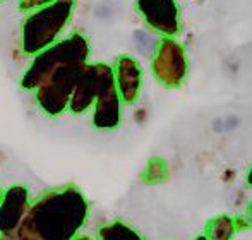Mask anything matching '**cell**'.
I'll return each instance as SVG.
<instances>
[{
  "mask_svg": "<svg viewBox=\"0 0 252 240\" xmlns=\"http://www.w3.org/2000/svg\"><path fill=\"white\" fill-rule=\"evenodd\" d=\"M90 216V203L74 183L55 187L31 201L19 228L36 240H72Z\"/></svg>",
  "mask_w": 252,
  "mask_h": 240,
  "instance_id": "6da1fadb",
  "label": "cell"
},
{
  "mask_svg": "<svg viewBox=\"0 0 252 240\" xmlns=\"http://www.w3.org/2000/svg\"><path fill=\"white\" fill-rule=\"evenodd\" d=\"M77 0H53L52 3L28 12L21 28V50L28 57L40 54L60 40L70 23Z\"/></svg>",
  "mask_w": 252,
  "mask_h": 240,
  "instance_id": "7a4b0ae2",
  "label": "cell"
},
{
  "mask_svg": "<svg viewBox=\"0 0 252 240\" xmlns=\"http://www.w3.org/2000/svg\"><path fill=\"white\" fill-rule=\"evenodd\" d=\"M90 55L91 47L84 34L72 33L70 36L57 40L40 54L33 55L30 67L21 77V88L28 93H34L60 67L70 63H88Z\"/></svg>",
  "mask_w": 252,
  "mask_h": 240,
  "instance_id": "3957f363",
  "label": "cell"
},
{
  "mask_svg": "<svg viewBox=\"0 0 252 240\" xmlns=\"http://www.w3.org/2000/svg\"><path fill=\"white\" fill-rule=\"evenodd\" d=\"M153 77L168 90H179L189 76V59L177 38L161 36L151 59Z\"/></svg>",
  "mask_w": 252,
  "mask_h": 240,
  "instance_id": "277c9868",
  "label": "cell"
},
{
  "mask_svg": "<svg viewBox=\"0 0 252 240\" xmlns=\"http://www.w3.org/2000/svg\"><path fill=\"white\" fill-rule=\"evenodd\" d=\"M86 63L63 65L50 76V79L34 91L38 108L48 117H59L69 110V101L81 70Z\"/></svg>",
  "mask_w": 252,
  "mask_h": 240,
  "instance_id": "5b68a950",
  "label": "cell"
},
{
  "mask_svg": "<svg viewBox=\"0 0 252 240\" xmlns=\"http://www.w3.org/2000/svg\"><path fill=\"white\" fill-rule=\"evenodd\" d=\"M98 94L93 105V127L98 130H113L122 122V100L115 86L112 65L96 62Z\"/></svg>",
  "mask_w": 252,
  "mask_h": 240,
  "instance_id": "8992f818",
  "label": "cell"
},
{
  "mask_svg": "<svg viewBox=\"0 0 252 240\" xmlns=\"http://www.w3.org/2000/svg\"><path fill=\"white\" fill-rule=\"evenodd\" d=\"M136 9L146 26L159 36H179L182 21L177 0H136Z\"/></svg>",
  "mask_w": 252,
  "mask_h": 240,
  "instance_id": "52a82bcc",
  "label": "cell"
},
{
  "mask_svg": "<svg viewBox=\"0 0 252 240\" xmlns=\"http://www.w3.org/2000/svg\"><path fill=\"white\" fill-rule=\"evenodd\" d=\"M31 204L28 187L10 185L0 201V240H17L19 228Z\"/></svg>",
  "mask_w": 252,
  "mask_h": 240,
  "instance_id": "ba28073f",
  "label": "cell"
},
{
  "mask_svg": "<svg viewBox=\"0 0 252 240\" xmlns=\"http://www.w3.org/2000/svg\"><path fill=\"white\" fill-rule=\"evenodd\" d=\"M122 105L137 103L143 90V67L132 55H119L112 65Z\"/></svg>",
  "mask_w": 252,
  "mask_h": 240,
  "instance_id": "9c48e42d",
  "label": "cell"
},
{
  "mask_svg": "<svg viewBox=\"0 0 252 240\" xmlns=\"http://www.w3.org/2000/svg\"><path fill=\"white\" fill-rule=\"evenodd\" d=\"M98 94V74H96V65L88 62L83 67L77 83L74 86L72 96L69 101V110L74 115H83L86 112H90L94 105Z\"/></svg>",
  "mask_w": 252,
  "mask_h": 240,
  "instance_id": "30bf717a",
  "label": "cell"
},
{
  "mask_svg": "<svg viewBox=\"0 0 252 240\" xmlns=\"http://www.w3.org/2000/svg\"><path fill=\"white\" fill-rule=\"evenodd\" d=\"M204 235L208 240H233L237 235L235 218L226 213L211 218L204 227Z\"/></svg>",
  "mask_w": 252,
  "mask_h": 240,
  "instance_id": "8fae6325",
  "label": "cell"
},
{
  "mask_svg": "<svg viewBox=\"0 0 252 240\" xmlns=\"http://www.w3.org/2000/svg\"><path fill=\"white\" fill-rule=\"evenodd\" d=\"M98 240H144L137 230L122 220L110 221L98 230Z\"/></svg>",
  "mask_w": 252,
  "mask_h": 240,
  "instance_id": "7c38bea8",
  "label": "cell"
},
{
  "mask_svg": "<svg viewBox=\"0 0 252 240\" xmlns=\"http://www.w3.org/2000/svg\"><path fill=\"white\" fill-rule=\"evenodd\" d=\"M170 177V165L166 160L159 156H153L150 161L146 163V168L141 174L144 183L148 185H158V183L166 182Z\"/></svg>",
  "mask_w": 252,
  "mask_h": 240,
  "instance_id": "4fadbf2b",
  "label": "cell"
},
{
  "mask_svg": "<svg viewBox=\"0 0 252 240\" xmlns=\"http://www.w3.org/2000/svg\"><path fill=\"white\" fill-rule=\"evenodd\" d=\"M53 0H21L19 2V10L21 12H33L36 9H41V7L52 3Z\"/></svg>",
  "mask_w": 252,
  "mask_h": 240,
  "instance_id": "5bb4252c",
  "label": "cell"
},
{
  "mask_svg": "<svg viewBox=\"0 0 252 240\" xmlns=\"http://www.w3.org/2000/svg\"><path fill=\"white\" fill-rule=\"evenodd\" d=\"M235 227H237V232H240V230H247V228H251L252 227V220L249 216H237L235 218Z\"/></svg>",
  "mask_w": 252,
  "mask_h": 240,
  "instance_id": "9a60e30c",
  "label": "cell"
},
{
  "mask_svg": "<svg viewBox=\"0 0 252 240\" xmlns=\"http://www.w3.org/2000/svg\"><path fill=\"white\" fill-rule=\"evenodd\" d=\"M233 177H235V172L233 170H226L225 174H223V180H225V182H232Z\"/></svg>",
  "mask_w": 252,
  "mask_h": 240,
  "instance_id": "2e32d148",
  "label": "cell"
},
{
  "mask_svg": "<svg viewBox=\"0 0 252 240\" xmlns=\"http://www.w3.org/2000/svg\"><path fill=\"white\" fill-rule=\"evenodd\" d=\"M246 183H247V187H251L252 189V165L249 167V170H247V174H246Z\"/></svg>",
  "mask_w": 252,
  "mask_h": 240,
  "instance_id": "e0dca14e",
  "label": "cell"
},
{
  "mask_svg": "<svg viewBox=\"0 0 252 240\" xmlns=\"http://www.w3.org/2000/svg\"><path fill=\"white\" fill-rule=\"evenodd\" d=\"M246 216H249L252 220V197L249 199V203H247V206H246Z\"/></svg>",
  "mask_w": 252,
  "mask_h": 240,
  "instance_id": "ac0fdd59",
  "label": "cell"
},
{
  "mask_svg": "<svg viewBox=\"0 0 252 240\" xmlns=\"http://www.w3.org/2000/svg\"><path fill=\"white\" fill-rule=\"evenodd\" d=\"M144 117H146V112H144V110H141V112H137V114H136V120H137V122H143Z\"/></svg>",
  "mask_w": 252,
  "mask_h": 240,
  "instance_id": "d6986e66",
  "label": "cell"
},
{
  "mask_svg": "<svg viewBox=\"0 0 252 240\" xmlns=\"http://www.w3.org/2000/svg\"><path fill=\"white\" fill-rule=\"evenodd\" d=\"M72 240H94V239L90 237V235H79V234H77Z\"/></svg>",
  "mask_w": 252,
  "mask_h": 240,
  "instance_id": "ffe728a7",
  "label": "cell"
},
{
  "mask_svg": "<svg viewBox=\"0 0 252 240\" xmlns=\"http://www.w3.org/2000/svg\"><path fill=\"white\" fill-rule=\"evenodd\" d=\"M17 240H36L33 237H28V235H21V237H17Z\"/></svg>",
  "mask_w": 252,
  "mask_h": 240,
  "instance_id": "44dd1931",
  "label": "cell"
},
{
  "mask_svg": "<svg viewBox=\"0 0 252 240\" xmlns=\"http://www.w3.org/2000/svg\"><path fill=\"white\" fill-rule=\"evenodd\" d=\"M194 240H208V237H206L204 234H201V235H197V237L194 239Z\"/></svg>",
  "mask_w": 252,
  "mask_h": 240,
  "instance_id": "7402d4cb",
  "label": "cell"
},
{
  "mask_svg": "<svg viewBox=\"0 0 252 240\" xmlns=\"http://www.w3.org/2000/svg\"><path fill=\"white\" fill-rule=\"evenodd\" d=\"M2 194H3V190H2V187H0V201H2Z\"/></svg>",
  "mask_w": 252,
  "mask_h": 240,
  "instance_id": "603a6c76",
  "label": "cell"
},
{
  "mask_svg": "<svg viewBox=\"0 0 252 240\" xmlns=\"http://www.w3.org/2000/svg\"><path fill=\"white\" fill-rule=\"evenodd\" d=\"M0 2H3V0H0Z\"/></svg>",
  "mask_w": 252,
  "mask_h": 240,
  "instance_id": "cb8c5ba5",
  "label": "cell"
}]
</instances>
